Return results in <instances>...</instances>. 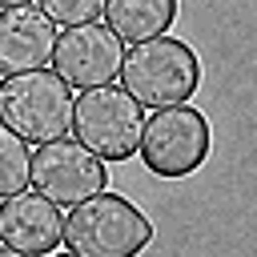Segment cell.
I'll use <instances>...</instances> for the list:
<instances>
[{
  "label": "cell",
  "instance_id": "cell-1",
  "mask_svg": "<svg viewBox=\"0 0 257 257\" xmlns=\"http://www.w3.org/2000/svg\"><path fill=\"white\" fill-rule=\"evenodd\" d=\"M116 76H120V88L141 108H169V104H189V96L201 88V60L193 44L165 32L133 44Z\"/></svg>",
  "mask_w": 257,
  "mask_h": 257
},
{
  "label": "cell",
  "instance_id": "cell-2",
  "mask_svg": "<svg viewBox=\"0 0 257 257\" xmlns=\"http://www.w3.org/2000/svg\"><path fill=\"white\" fill-rule=\"evenodd\" d=\"M64 249L76 257H141L153 245V221L120 193H92L64 217Z\"/></svg>",
  "mask_w": 257,
  "mask_h": 257
},
{
  "label": "cell",
  "instance_id": "cell-3",
  "mask_svg": "<svg viewBox=\"0 0 257 257\" xmlns=\"http://www.w3.org/2000/svg\"><path fill=\"white\" fill-rule=\"evenodd\" d=\"M72 88L52 68H32L0 80V124L16 137L44 145L72 133Z\"/></svg>",
  "mask_w": 257,
  "mask_h": 257
},
{
  "label": "cell",
  "instance_id": "cell-4",
  "mask_svg": "<svg viewBox=\"0 0 257 257\" xmlns=\"http://www.w3.org/2000/svg\"><path fill=\"white\" fill-rule=\"evenodd\" d=\"M209 149H213V128L205 112L193 104H169L145 116L137 157L145 161L153 177L181 181V177H193L209 161Z\"/></svg>",
  "mask_w": 257,
  "mask_h": 257
},
{
  "label": "cell",
  "instance_id": "cell-5",
  "mask_svg": "<svg viewBox=\"0 0 257 257\" xmlns=\"http://www.w3.org/2000/svg\"><path fill=\"white\" fill-rule=\"evenodd\" d=\"M141 128H145V108L120 84L80 88V96L72 100V133L100 161H128V157H137Z\"/></svg>",
  "mask_w": 257,
  "mask_h": 257
},
{
  "label": "cell",
  "instance_id": "cell-6",
  "mask_svg": "<svg viewBox=\"0 0 257 257\" xmlns=\"http://www.w3.org/2000/svg\"><path fill=\"white\" fill-rule=\"evenodd\" d=\"M28 185L48 197L52 205H80L88 201L92 193H100L108 185V169L104 161L84 149L80 141H68V137H56V141H44L36 145L32 153V165H28Z\"/></svg>",
  "mask_w": 257,
  "mask_h": 257
},
{
  "label": "cell",
  "instance_id": "cell-7",
  "mask_svg": "<svg viewBox=\"0 0 257 257\" xmlns=\"http://www.w3.org/2000/svg\"><path fill=\"white\" fill-rule=\"evenodd\" d=\"M124 60V40L92 20V24H72L64 32H56V48H52V72L68 84V88H96V84H112Z\"/></svg>",
  "mask_w": 257,
  "mask_h": 257
},
{
  "label": "cell",
  "instance_id": "cell-8",
  "mask_svg": "<svg viewBox=\"0 0 257 257\" xmlns=\"http://www.w3.org/2000/svg\"><path fill=\"white\" fill-rule=\"evenodd\" d=\"M64 237V213L40 193H12L0 205V241L24 257H48L60 249Z\"/></svg>",
  "mask_w": 257,
  "mask_h": 257
},
{
  "label": "cell",
  "instance_id": "cell-9",
  "mask_svg": "<svg viewBox=\"0 0 257 257\" xmlns=\"http://www.w3.org/2000/svg\"><path fill=\"white\" fill-rule=\"evenodd\" d=\"M56 24L36 4H16L0 12V76L32 72L52 60Z\"/></svg>",
  "mask_w": 257,
  "mask_h": 257
},
{
  "label": "cell",
  "instance_id": "cell-10",
  "mask_svg": "<svg viewBox=\"0 0 257 257\" xmlns=\"http://www.w3.org/2000/svg\"><path fill=\"white\" fill-rule=\"evenodd\" d=\"M173 20H177V0H108L104 4V24L124 44L165 36Z\"/></svg>",
  "mask_w": 257,
  "mask_h": 257
},
{
  "label": "cell",
  "instance_id": "cell-11",
  "mask_svg": "<svg viewBox=\"0 0 257 257\" xmlns=\"http://www.w3.org/2000/svg\"><path fill=\"white\" fill-rule=\"evenodd\" d=\"M28 165H32L28 141L16 137L8 124H0V201L28 189Z\"/></svg>",
  "mask_w": 257,
  "mask_h": 257
},
{
  "label": "cell",
  "instance_id": "cell-12",
  "mask_svg": "<svg viewBox=\"0 0 257 257\" xmlns=\"http://www.w3.org/2000/svg\"><path fill=\"white\" fill-rule=\"evenodd\" d=\"M104 4H108V0H36V8H40L52 24H64V28L100 20V16H104Z\"/></svg>",
  "mask_w": 257,
  "mask_h": 257
},
{
  "label": "cell",
  "instance_id": "cell-13",
  "mask_svg": "<svg viewBox=\"0 0 257 257\" xmlns=\"http://www.w3.org/2000/svg\"><path fill=\"white\" fill-rule=\"evenodd\" d=\"M0 257H24V253H16V249H8V245H0Z\"/></svg>",
  "mask_w": 257,
  "mask_h": 257
},
{
  "label": "cell",
  "instance_id": "cell-14",
  "mask_svg": "<svg viewBox=\"0 0 257 257\" xmlns=\"http://www.w3.org/2000/svg\"><path fill=\"white\" fill-rule=\"evenodd\" d=\"M16 4H32V0H0V8H16Z\"/></svg>",
  "mask_w": 257,
  "mask_h": 257
},
{
  "label": "cell",
  "instance_id": "cell-15",
  "mask_svg": "<svg viewBox=\"0 0 257 257\" xmlns=\"http://www.w3.org/2000/svg\"><path fill=\"white\" fill-rule=\"evenodd\" d=\"M48 257H52V253H48ZM60 257H76V253H60Z\"/></svg>",
  "mask_w": 257,
  "mask_h": 257
}]
</instances>
